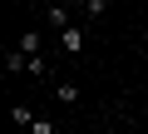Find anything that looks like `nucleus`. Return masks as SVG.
<instances>
[{"label": "nucleus", "instance_id": "nucleus-1", "mask_svg": "<svg viewBox=\"0 0 148 134\" xmlns=\"http://www.w3.org/2000/svg\"><path fill=\"white\" fill-rule=\"evenodd\" d=\"M59 45H64L69 55H79V50H84V30H79V25H64V30H59Z\"/></svg>", "mask_w": 148, "mask_h": 134}, {"label": "nucleus", "instance_id": "nucleus-2", "mask_svg": "<svg viewBox=\"0 0 148 134\" xmlns=\"http://www.w3.org/2000/svg\"><path fill=\"white\" fill-rule=\"evenodd\" d=\"M5 70H10V75L30 70V55H25V50H10V55H5Z\"/></svg>", "mask_w": 148, "mask_h": 134}, {"label": "nucleus", "instance_id": "nucleus-3", "mask_svg": "<svg viewBox=\"0 0 148 134\" xmlns=\"http://www.w3.org/2000/svg\"><path fill=\"white\" fill-rule=\"evenodd\" d=\"M15 50H25V55H40V30H25V35H20V45H15Z\"/></svg>", "mask_w": 148, "mask_h": 134}, {"label": "nucleus", "instance_id": "nucleus-4", "mask_svg": "<svg viewBox=\"0 0 148 134\" xmlns=\"http://www.w3.org/2000/svg\"><path fill=\"white\" fill-rule=\"evenodd\" d=\"M49 25H59V30H64V25H69V10H64V5H49Z\"/></svg>", "mask_w": 148, "mask_h": 134}, {"label": "nucleus", "instance_id": "nucleus-5", "mask_svg": "<svg viewBox=\"0 0 148 134\" xmlns=\"http://www.w3.org/2000/svg\"><path fill=\"white\" fill-rule=\"evenodd\" d=\"M10 124H35V114H30L25 104H15V109H10Z\"/></svg>", "mask_w": 148, "mask_h": 134}, {"label": "nucleus", "instance_id": "nucleus-6", "mask_svg": "<svg viewBox=\"0 0 148 134\" xmlns=\"http://www.w3.org/2000/svg\"><path fill=\"white\" fill-rule=\"evenodd\" d=\"M79 5H84L89 15H104V10H109V0H79Z\"/></svg>", "mask_w": 148, "mask_h": 134}, {"label": "nucleus", "instance_id": "nucleus-7", "mask_svg": "<svg viewBox=\"0 0 148 134\" xmlns=\"http://www.w3.org/2000/svg\"><path fill=\"white\" fill-rule=\"evenodd\" d=\"M30 134H54V124H49V119H35V124H30Z\"/></svg>", "mask_w": 148, "mask_h": 134}]
</instances>
